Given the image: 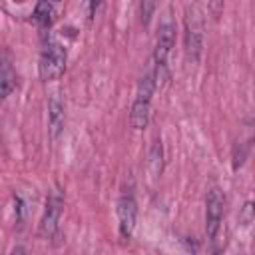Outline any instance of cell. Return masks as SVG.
<instances>
[{"mask_svg": "<svg viewBox=\"0 0 255 255\" xmlns=\"http://www.w3.org/2000/svg\"><path fill=\"white\" fill-rule=\"evenodd\" d=\"M175 42V26L169 18H165L159 24V34H157V42H155V50H153V64H151V76H153V84L155 88H161L167 78H169V68H167V60L171 54Z\"/></svg>", "mask_w": 255, "mask_h": 255, "instance_id": "obj_1", "label": "cell"}, {"mask_svg": "<svg viewBox=\"0 0 255 255\" xmlns=\"http://www.w3.org/2000/svg\"><path fill=\"white\" fill-rule=\"evenodd\" d=\"M155 92L153 76L151 70L143 74V78L137 84V92L131 104V114H129V124L133 129H143L149 120V110H151V96Z\"/></svg>", "mask_w": 255, "mask_h": 255, "instance_id": "obj_2", "label": "cell"}, {"mask_svg": "<svg viewBox=\"0 0 255 255\" xmlns=\"http://www.w3.org/2000/svg\"><path fill=\"white\" fill-rule=\"evenodd\" d=\"M183 42H185V56L191 64H197L203 50V20L195 6H187L185 22H183Z\"/></svg>", "mask_w": 255, "mask_h": 255, "instance_id": "obj_3", "label": "cell"}, {"mask_svg": "<svg viewBox=\"0 0 255 255\" xmlns=\"http://www.w3.org/2000/svg\"><path fill=\"white\" fill-rule=\"evenodd\" d=\"M66 60H68V54H66V48L56 42V40H50L42 54H40V78L44 82H50V80H58L64 70H66Z\"/></svg>", "mask_w": 255, "mask_h": 255, "instance_id": "obj_4", "label": "cell"}, {"mask_svg": "<svg viewBox=\"0 0 255 255\" xmlns=\"http://www.w3.org/2000/svg\"><path fill=\"white\" fill-rule=\"evenodd\" d=\"M221 219H223V195L219 187H209L205 195V235L209 241L217 237Z\"/></svg>", "mask_w": 255, "mask_h": 255, "instance_id": "obj_5", "label": "cell"}, {"mask_svg": "<svg viewBox=\"0 0 255 255\" xmlns=\"http://www.w3.org/2000/svg\"><path fill=\"white\" fill-rule=\"evenodd\" d=\"M62 205H64V197L62 193L56 189L48 195L46 199V209L40 221V235L46 239H52L58 231V223H60V215H62Z\"/></svg>", "mask_w": 255, "mask_h": 255, "instance_id": "obj_6", "label": "cell"}, {"mask_svg": "<svg viewBox=\"0 0 255 255\" xmlns=\"http://www.w3.org/2000/svg\"><path fill=\"white\" fill-rule=\"evenodd\" d=\"M135 215H137V203L131 193H122L118 199V221H120V233L124 239H129L135 227Z\"/></svg>", "mask_w": 255, "mask_h": 255, "instance_id": "obj_7", "label": "cell"}, {"mask_svg": "<svg viewBox=\"0 0 255 255\" xmlns=\"http://www.w3.org/2000/svg\"><path fill=\"white\" fill-rule=\"evenodd\" d=\"M14 86H16V72L10 60V54L6 52L0 56V104L12 94Z\"/></svg>", "mask_w": 255, "mask_h": 255, "instance_id": "obj_8", "label": "cell"}, {"mask_svg": "<svg viewBox=\"0 0 255 255\" xmlns=\"http://www.w3.org/2000/svg\"><path fill=\"white\" fill-rule=\"evenodd\" d=\"M48 124H50V131L52 135L56 137L64 126V108H62V102L58 96H52L50 98V104H48Z\"/></svg>", "mask_w": 255, "mask_h": 255, "instance_id": "obj_9", "label": "cell"}, {"mask_svg": "<svg viewBox=\"0 0 255 255\" xmlns=\"http://www.w3.org/2000/svg\"><path fill=\"white\" fill-rule=\"evenodd\" d=\"M32 18H34V22H36L40 28H50L52 22H54V18H56V8H54V4H50V2H40V4H36Z\"/></svg>", "mask_w": 255, "mask_h": 255, "instance_id": "obj_10", "label": "cell"}, {"mask_svg": "<svg viewBox=\"0 0 255 255\" xmlns=\"http://www.w3.org/2000/svg\"><path fill=\"white\" fill-rule=\"evenodd\" d=\"M149 165H151L153 175H157L161 171V143L159 141H153L151 155H149Z\"/></svg>", "mask_w": 255, "mask_h": 255, "instance_id": "obj_11", "label": "cell"}, {"mask_svg": "<svg viewBox=\"0 0 255 255\" xmlns=\"http://www.w3.org/2000/svg\"><path fill=\"white\" fill-rule=\"evenodd\" d=\"M153 8H155V6H153L151 2H143V4H141V18H143L145 24H147V20H149V12H151Z\"/></svg>", "mask_w": 255, "mask_h": 255, "instance_id": "obj_12", "label": "cell"}]
</instances>
